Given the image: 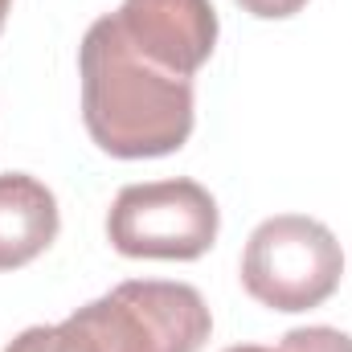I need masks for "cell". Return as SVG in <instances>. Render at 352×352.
<instances>
[{
    "label": "cell",
    "instance_id": "4",
    "mask_svg": "<svg viewBox=\"0 0 352 352\" xmlns=\"http://www.w3.org/2000/svg\"><path fill=\"white\" fill-rule=\"evenodd\" d=\"M217 201L188 176L127 184L111 201L107 238L123 258L192 263L217 242Z\"/></svg>",
    "mask_w": 352,
    "mask_h": 352
},
{
    "label": "cell",
    "instance_id": "9",
    "mask_svg": "<svg viewBox=\"0 0 352 352\" xmlns=\"http://www.w3.org/2000/svg\"><path fill=\"white\" fill-rule=\"evenodd\" d=\"M250 16H263V21H283V16H295L307 0H238Z\"/></svg>",
    "mask_w": 352,
    "mask_h": 352
},
{
    "label": "cell",
    "instance_id": "2",
    "mask_svg": "<svg viewBox=\"0 0 352 352\" xmlns=\"http://www.w3.org/2000/svg\"><path fill=\"white\" fill-rule=\"evenodd\" d=\"M90 352H201L213 316L197 287L164 278H131L70 316Z\"/></svg>",
    "mask_w": 352,
    "mask_h": 352
},
{
    "label": "cell",
    "instance_id": "7",
    "mask_svg": "<svg viewBox=\"0 0 352 352\" xmlns=\"http://www.w3.org/2000/svg\"><path fill=\"white\" fill-rule=\"evenodd\" d=\"M4 352H90L82 328L66 316L62 324H37V328H25L21 336L8 340Z\"/></svg>",
    "mask_w": 352,
    "mask_h": 352
},
{
    "label": "cell",
    "instance_id": "8",
    "mask_svg": "<svg viewBox=\"0 0 352 352\" xmlns=\"http://www.w3.org/2000/svg\"><path fill=\"white\" fill-rule=\"evenodd\" d=\"M278 352H352V336L340 332V328H324V324L295 328V332L283 336Z\"/></svg>",
    "mask_w": 352,
    "mask_h": 352
},
{
    "label": "cell",
    "instance_id": "6",
    "mask_svg": "<svg viewBox=\"0 0 352 352\" xmlns=\"http://www.w3.org/2000/svg\"><path fill=\"white\" fill-rule=\"evenodd\" d=\"M58 197L29 173H0V270L41 258L58 238Z\"/></svg>",
    "mask_w": 352,
    "mask_h": 352
},
{
    "label": "cell",
    "instance_id": "1",
    "mask_svg": "<svg viewBox=\"0 0 352 352\" xmlns=\"http://www.w3.org/2000/svg\"><path fill=\"white\" fill-rule=\"evenodd\" d=\"M82 123L115 160L173 156L192 135V78H176L127 45L115 16H98L78 45Z\"/></svg>",
    "mask_w": 352,
    "mask_h": 352
},
{
    "label": "cell",
    "instance_id": "10",
    "mask_svg": "<svg viewBox=\"0 0 352 352\" xmlns=\"http://www.w3.org/2000/svg\"><path fill=\"white\" fill-rule=\"evenodd\" d=\"M226 352H274V349H263V344H234V349Z\"/></svg>",
    "mask_w": 352,
    "mask_h": 352
},
{
    "label": "cell",
    "instance_id": "5",
    "mask_svg": "<svg viewBox=\"0 0 352 352\" xmlns=\"http://www.w3.org/2000/svg\"><path fill=\"white\" fill-rule=\"evenodd\" d=\"M131 50L176 78H192L217 45L213 0H123L111 12Z\"/></svg>",
    "mask_w": 352,
    "mask_h": 352
},
{
    "label": "cell",
    "instance_id": "3",
    "mask_svg": "<svg viewBox=\"0 0 352 352\" xmlns=\"http://www.w3.org/2000/svg\"><path fill=\"white\" fill-rule=\"evenodd\" d=\"M344 250L336 234L303 213L266 217L242 250V287L270 311H311L336 295Z\"/></svg>",
    "mask_w": 352,
    "mask_h": 352
},
{
    "label": "cell",
    "instance_id": "11",
    "mask_svg": "<svg viewBox=\"0 0 352 352\" xmlns=\"http://www.w3.org/2000/svg\"><path fill=\"white\" fill-rule=\"evenodd\" d=\"M8 8H12V0H0V29H4V21H8Z\"/></svg>",
    "mask_w": 352,
    "mask_h": 352
}]
</instances>
